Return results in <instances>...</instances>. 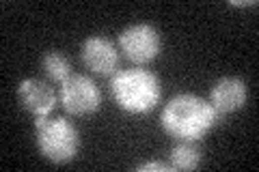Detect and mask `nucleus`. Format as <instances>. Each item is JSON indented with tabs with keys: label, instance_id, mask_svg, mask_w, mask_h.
Returning <instances> with one entry per match:
<instances>
[{
	"label": "nucleus",
	"instance_id": "6",
	"mask_svg": "<svg viewBox=\"0 0 259 172\" xmlns=\"http://www.w3.org/2000/svg\"><path fill=\"white\" fill-rule=\"evenodd\" d=\"M80 61H82V65L91 73H97V76H110V73H115L117 65H119V50L108 37L91 35L82 41Z\"/></svg>",
	"mask_w": 259,
	"mask_h": 172
},
{
	"label": "nucleus",
	"instance_id": "4",
	"mask_svg": "<svg viewBox=\"0 0 259 172\" xmlns=\"http://www.w3.org/2000/svg\"><path fill=\"white\" fill-rule=\"evenodd\" d=\"M117 43H119V50L125 54V59L130 63H134L136 67L156 61L162 50V37H160L158 28L147 22L125 26L119 32Z\"/></svg>",
	"mask_w": 259,
	"mask_h": 172
},
{
	"label": "nucleus",
	"instance_id": "8",
	"mask_svg": "<svg viewBox=\"0 0 259 172\" xmlns=\"http://www.w3.org/2000/svg\"><path fill=\"white\" fill-rule=\"evenodd\" d=\"M246 84L240 78L233 76H225L212 86L209 93V103L218 110V114H231L244 108L246 103Z\"/></svg>",
	"mask_w": 259,
	"mask_h": 172
},
{
	"label": "nucleus",
	"instance_id": "5",
	"mask_svg": "<svg viewBox=\"0 0 259 172\" xmlns=\"http://www.w3.org/2000/svg\"><path fill=\"white\" fill-rule=\"evenodd\" d=\"M61 105L67 114L74 117H89L100 110L102 105V91L95 82L82 76V73H71L61 84Z\"/></svg>",
	"mask_w": 259,
	"mask_h": 172
},
{
	"label": "nucleus",
	"instance_id": "10",
	"mask_svg": "<svg viewBox=\"0 0 259 172\" xmlns=\"http://www.w3.org/2000/svg\"><path fill=\"white\" fill-rule=\"evenodd\" d=\"M39 63H41V71L46 73V78L54 84H63L71 76V63L59 50H48Z\"/></svg>",
	"mask_w": 259,
	"mask_h": 172
},
{
	"label": "nucleus",
	"instance_id": "9",
	"mask_svg": "<svg viewBox=\"0 0 259 172\" xmlns=\"http://www.w3.org/2000/svg\"><path fill=\"white\" fill-rule=\"evenodd\" d=\"M201 149L192 140H177L171 149V168L173 170H194L201 166Z\"/></svg>",
	"mask_w": 259,
	"mask_h": 172
},
{
	"label": "nucleus",
	"instance_id": "11",
	"mask_svg": "<svg viewBox=\"0 0 259 172\" xmlns=\"http://www.w3.org/2000/svg\"><path fill=\"white\" fill-rule=\"evenodd\" d=\"M136 172H168V170H173L171 168V163H164V161H143L139 163V166L134 168Z\"/></svg>",
	"mask_w": 259,
	"mask_h": 172
},
{
	"label": "nucleus",
	"instance_id": "3",
	"mask_svg": "<svg viewBox=\"0 0 259 172\" xmlns=\"http://www.w3.org/2000/svg\"><path fill=\"white\" fill-rule=\"evenodd\" d=\"M35 142L39 153L48 161L69 163L80 151V132L65 117H39L35 119Z\"/></svg>",
	"mask_w": 259,
	"mask_h": 172
},
{
	"label": "nucleus",
	"instance_id": "7",
	"mask_svg": "<svg viewBox=\"0 0 259 172\" xmlns=\"http://www.w3.org/2000/svg\"><path fill=\"white\" fill-rule=\"evenodd\" d=\"M56 91L48 84L46 80L39 78H26L20 82L18 86V101L28 114H32L35 119L39 117H48L52 114L54 105H56Z\"/></svg>",
	"mask_w": 259,
	"mask_h": 172
},
{
	"label": "nucleus",
	"instance_id": "2",
	"mask_svg": "<svg viewBox=\"0 0 259 172\" xmlns=\"http://www.w3.org/2000/svg\"><path fill=\"white\" fill-rule=\"evenodd\" d=\"M110 95L123 112L147 114L162 99L160 78L145 67L115 71L110 78Z\"/></svg>",
	"mask_w": 259,
	"mask_h": 172
},
{
	"label": "nucleus",
	"instance_id": "1",
	"mask_svg": "<svg viewBox=\"0 0 259 172\" xmlns=\"http://www.w3.org/2000/svg\"><path fill=\"white\" fill-rule=\"evenodd\" d=\"M221 114L209 99L194 93H180L166 101L160 114L162 129L175 140L199 142L218 125Z\"/></svg>",
	"mask_w": 259,
	"mask_h": 172
}]
</instances>
